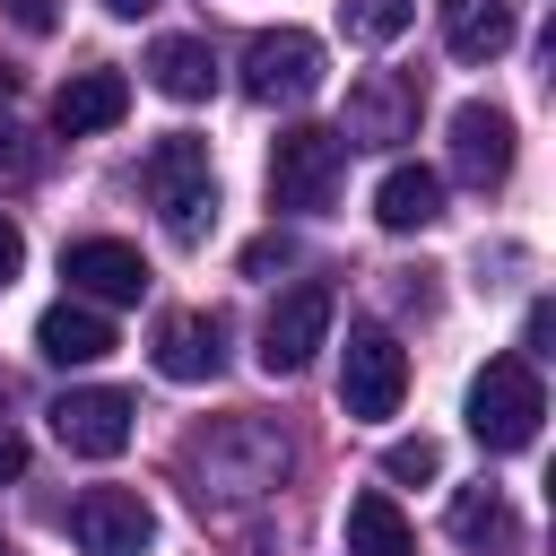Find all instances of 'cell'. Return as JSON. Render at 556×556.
Instances as JSON below:
<instances>
[{
	"label": "cell",
	"mask_w": 556,
	"mask_h": 556,
	"mask_svg": "<svg viewBox=\"0 0 556 556\" xmlns=\"http://www.w3.org/2000/svg\"><path fill=\"white\" fill-rule=\"evenodd\" d=\"M61 278H70L78 304H139V295H148V261H139L130 243H113V235L70 243V252H61Z\"/></svg>",
	"instance_id": "obj_11"
},
{
	"label": "cell",
	"mask_w": 556,
	"mask_h": 556,
	"mask_svg": "<svg viewBox=\"0 0 556 556\" xmlns=\"http://www.w3.org/2000/svg\"><path fill=\"white\" fill-rule=\"evenodd\" d=\"M148 87L174 96V104H200V96L217 87V52H208L200 35H156V43H148Z\"/></svg>",
	"instance_id": "obj_16"
},
{
	"label": "cell",
	"mask_w": 556,
	"mask_h": 556,
	"mask_svg": "<svg viewBox=\"0 0 556 556\" xmlns=\"http://www.w3.org/2000/svg\"><path fill=\"white\" fill-rule=\"evenodd\" d=\"M0 556H9V547H0Z\"/></svg>",
	"instance_id": "obj_28"
},
{
	"label": "cell",
	"mask_w": 556,
	"mask_h": 556,
	"mask_svg": "<svg viewBox=\"0 0 556 556\" xmlns=\"http://www.w3.org/2000/svg\"><path fill=\"white\" fill-rule=\"evenodd\" d=\"M104 9H113V17H139V9H156V0H104Z\"/></svg>",
	"instance_id": "obj_26"
},
{
	"label": "cell",
	"mask_w": 556,
	"mask_h": 556,
	"mask_svg": "<svg viewBox=\"0 0 556 556\" xmlns=\"http://www.w3.org/2000/svg\"><path fill=\"white\" fill-rule=\"evenodd\" d=\"M313 87H321V43L304 26H278V35L243 43V96L252 104H304Z\"/></svg>",
	"instance_id": "obj_6"
},
{
	"label": "cell",
	"mask_w": 556,
	"mask_h": 556,
	"mask_svg": "<svg viewBox=\"0 0 556 556\" xmlns=\"http://www.w3.org/2000/svg\"><path fill=\"white\" fill-rule=\"evenodd\" d=\"M70 539H78V556H148L156 513H148L130 486H87V495L70 504Z\"/></svg>",
	"instance_id": "obj_8"
},
{
	"label": "cell",
	"mask_w": 556,
	"mask_h": 556,
	"mask_svg": "<svg viewBox=\"0 0 556 556\" xmlns=\"http://www.w3.org/2000/svg\"><path fill=\"white\" fill-rule=\"evenodd\" d=\"M330 321H339V295H330L321 278L287 287V295L269 304V321H261V374H269V382H278V374H304V365L321 356Z\"/></svg>",
	"instance_id": "obj_5"
},
{
	"label": "cell",
	"mask_w": 556,
	"mask_h": 556,
	"mask_svg": "<svg viewBox=\"0 0 556 556\" xmlns=\"http://www.w3.org/2000/svg\"><path fill=\"white\" fill-rule=\"evenodd\" d=\"M374 217H382L391 235L434 226V217H443V174H434V165H391V174L374 182Z\"/></svg>",
	"instance_id": "obj_17"
},
{
	"label": "cell",
	"mask_w": 556,
	"mask_h": 556,
	"mask_svg": "<svg viewBox=\"0 0 556 556\" xmlns=\"http://www.w3.org/2000/svg\"><path fill=\"white\" fill-rule=\"evenodd\" d=\"M539 417H547L539 365L530 356H486V374L469 382V434L486 452H530L539 443Z\"/></svg>",
	"instance_id": "obj_2"
},
{
	"label": "cell",
	"mask_w": 556,
	"mask_h": 556,
	"mask_svg": "<svg viewBox=\"0 0 556 556\" xmlns=\"http://www.w3.org/2000/svg\"><path fill=\"white\" fill-rule=\"evenodd\" d=\"M26 469V443H17V426H0V486Z\"/></svg>",
	"instance_id": "obj_25"
},
{
	"label": "cell",
	"mask_w": 556,
	"mask_h": 556,
	"mask_svg": "<svg viewBox=\"0 0 556 556\" xmlns=\"http://www.w3.org/2000/svg\"><path fill=\"white\" fill-rule=\"evenodd\" d=\"M348 556H417V530H408V513L382 486H365L348 504Z\"/></svg>",
	"instance_id": "obj_18"
},
{
	"label": "cell",
	"mask_w": 556,
	"mask_h": 556,
	"mask_svg": "<svg viewBox=\"0 0 556 556\" xmlns=\"http://www.w3.org/2000/svg\"><path fill=\"white\" fill-rule=\"evenodd\" d=\"M417 17V0H348V35L356 43H400Z\"/></svg>",
	"instance_id": "obj_20"
},
{
	"label": "cell",
	"mask_w": 556,
	"mask_h": 556,
	"mask_svg": "<svg viewBox=\"0 0 556 556\" xmlns=\"http://www.w3.org/2000/svg\"><path fill=\"white\" fill-rule=\"evenodd\" d=\"M452 174L469 191H504L513 182V113L504 104H460L452 113Z\"/></svg>",
	"instance_id": "obj_10"
},
{
	"label": "cell",
	"mask_w": 556,
	"mask_h": 556,
	"mask_svg": "<svg viewBox=\"0 0 556 556\" xmlns=\"http://www.w3.org/2000/svg\"><path fill=\"white\" fill-rule=\"evenodd\" d=\"M226 365V321L217 313H165L156 321V374L165 382H208Z\"/></svg>",
	"instance_id": "obj_13"
},
{
	"label": "cell",
	"mask_w": 556,
	"mask_h": 556,
	"mask_svg": "<svg viewBox=\"0 0 556 556\" xmlns=\"http://www.w3.org/2000/svg\"><path fill=\"white\" fill-rule=\"evenodd\" d=\"M339 182H348V139H339V130H321V122L278 130V148H269V200H278V208L321 217V208L339 200Z\"/></svg>",
	"instance_id": "obj_3"
},
{
	"label": "cell",
	"mask_w": 556,
	"mask_h": 556,
	"mask_svg": "<svg viewBox=\"0 0 556 556\" xmlns=\"http://www.w3.org/2000/svg\"><path fill=\"white\" fill-rule=\"evenodd\" d=\"M417 104H426V87L408 78V70H365L356 87H348V148H391V139H417Z\"/></svg>",
	"instance_id": "obj_7"
},
{
	"label": "cell",
	"mask_w": 556,
	"mask_h": 556,
	"mask_svg": "<svg viewBox=\"0 0 556 556\" xmlns=\"http://www.w3.org/2000/svg\"><path fill=\"white\" fill-rule=\"evenodd\" d=\"M122 113H130V78H122V70H70L61 96H52V130H61V139L113 130Z\"/></svg>",
	"instance_id": "obj_12"
},
{
	"label": "cell",
	"mask_w": 556,
	"mask_h": 556,
	"mask_svg": "<svg viewBox=\"0 0 556 556\" xmlns=\"http://www.w3.org/2000/svg\"><path fill=\"white\" fill-rule=\"evenodd\" d=\"M400 400H408V348L391 330L356 321L348 330V356H339V408L365 417V426H382V417H400Z\"/></svg>",
	"instance_id": "obj_4"
},
{
	"label": "cell",
	"mask_w": 556,
	"mask_h": 556,
	"mask_svg": "<svg viewBox=\"0 0 556 556\" xmlns=\"http://www.w3.org/2000/svg\"><path fill=\"white\" fill-rule=\"evenodd\" d=\"M443 469V443L434 434H400L391 452H382V478H400V486H417V478H434Z\"/></svg>",
	"instance_id": "obj_21"
},
{
	"label": "cell",
	"mask_w": 556,
	"mask_h": 556,
	"mask_svg": "<svg viewBox=\"0 0 556 556\" xmlns=\"http://www.w3.org/2000/svg\"><path fill=\"white\" fill-rule=\"evenodd\" d=\"M139 182H148V200H156V217H165V235H174V243H200V235H208V217H217L208 139H191V130H165V139L148 148Z\"/></svg>",
	"instance_id": "obj_1"
},
{
	"label": "cell",
	"mask_w": 556,
	"mask_h": 556,
	"mask_svg": "<svg viewBox=\"0 0 556 556\" xmlns=\"http://www.w3.org/2000/svg\"><path fill=\"white\" fill-rule=\"evenodd\" d=\"M9 96H17V78H9V61H0V104H9Z\"/></svg>",
	"instance_id": "obj_27"
},
{
	"label": "cell",
	"mask_w": 556,
	"mask_h": 556,
	"mask_svg": "<svg viewBox=\"0 0 556 556\" xmlns=\"http://www.w3.org/2000/svg\"><path fill=\"white\" fill-rule=\"evenodd\" d=\"M130 391H61L52 400V434H61V452H78V460H113V452H130Z\"/></svg>",
	"instance_id": "obj_9"
},
{
	"label": "cell",
	"mask_w": 556,
	"mask_h": 556,
	"mask_svg": "<svg viewBox=\"0 0 556 556\" xmlns=\"http://www.w3.org/2000/svg\"><path fill=\"white\" fill-rule=\"evenodd\" d=\"M434 9H443V43L460 61H495L521 26V0H434Z\"/></svg>",
	"instance_id": "obj_15"
},
{
	"label": "cell",
	"mask_w": 556,
	"mask_h": 556,
	"mask_svg": "<svg viewBox=\"0 0 556 556\" xmlns=\"http://www.w3.org/2000/svg\"><path fill=\"white\" fill-rule=\"evenodd\" d=\"M452 539H460V547H513L521 521H513V504H504L495 486H460V495H452Z\"/></svg>",
	"instance_id": "obj_19"
},
{
	"label": "cell",
	"mask_w": 556,
	"mask_h": 556,
	"mask_svg": "<svg viewBox=\"0 0 556 556\" xmlns=\"http://www.w3.org/2000/svg\"><path fill=\"white\" fill-rule=\"evenodd\" d=\"M17 269H26V235H17V217L0 208V287H9Z\"/></svg>",
	"instance_id": "obj_23"
},
{
	"label": "cell",
	"mask_w": 556,
	"mask_h": 556,
	"mask_svg": "<svg viewBox=\"0 0 556 556\" xmlns=\"http://www.w3.org/2000/svg\"><path fill=\"white\" fill-rule=\"evenodd\" d=\"M287 261H295V243H287V235H261V243H243V269H252V278H269V269H287Z\"/></svg>",
	"instance_id": "obj_22"
},
{
	"label": "cell",
	"mask_w": 556,
	"mask_h": 556,
	"mask_svg": "<svg viewBox=\"0 0 556 556\" xmlns=\"http://www.w3.org/2000/svg\"><path fill=\"white\" fill-rule=\"evenodd\" d=\"M35 356H43V365H96V356H113V321H104L96 304L61 295V304L35 321Z\"/></svg>",
	"instance_id": "obj_14"
},
{
	"label": "cell",
	"mask_w": 556,
	"mask_h": 556,
	"mask_svg": "<svg viewBox=\"0 0 556 556\" xmlns=\"http://www.w3.org/2000/svg\"><path fill=\"white\" fill-rule=\"evenodd\" d=\"M26 165H35V156L17 148V122H9V104H0V174H26Z\"/></svg>",
	"instance_id": "obj_24"
}]
</instances>
